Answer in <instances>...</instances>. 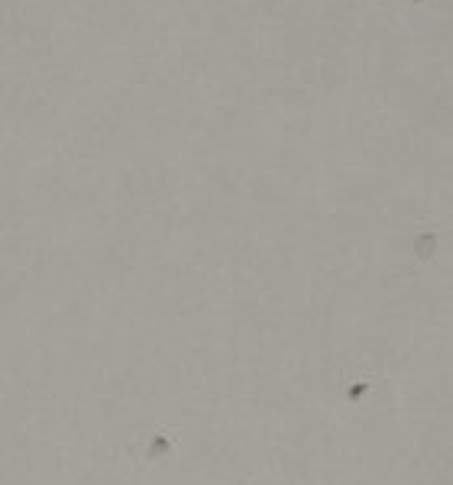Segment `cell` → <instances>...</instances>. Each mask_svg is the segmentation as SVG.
Returning a JSON list of instances; mask_svg holds the SVG:
<instances>
[{
  "label": "cell",
  "instance_id": "cell-1",
  "mask_svg": "<svg viewBox=\"0 0 453 485\" xmlns=\"http://www.w3.org/2000/svg\"><path fill=\"white\" fill-rule=\"evenodd\" d=\"M373 379H363V375H359V379H347L343 382V391H340V395H343V401H347L350 408H363V401H369V395H373Z\"/></svg>",
  "mask_w": 453,
  "mask_h": 485
},
{
  "label": "cell",
  "instance_id": "cell-2",
  "mask_svg": "<svg viewBox=\"0 0 453 485\" xmlns=\"http://www.w3.org/2000/svg\"><path fill=\"white\" fill-rule=\"evenodd\" d=\"M172 450V437H169V431H159L156 437H152V447H149V459H159V456H165V453Z\"/></svg>",
  "mask_w": 453,
  "mask_h": 485
},
{
  "label": "cell",
  "instance_id": "cell-3",
  "mask_svg": "<svg viewBox=\"0 0 453 485\" xmlns=\"http://www.w3.org/2000/svg\"><path fill=\"white\" fill-rule=\"evenodd\" d=\"M415 249H418V259H431L434 256V237H418Z\"/></svg>",
  "mask_w": 453,
  "mask_h": 485
}]
</instances>
